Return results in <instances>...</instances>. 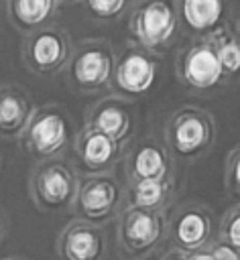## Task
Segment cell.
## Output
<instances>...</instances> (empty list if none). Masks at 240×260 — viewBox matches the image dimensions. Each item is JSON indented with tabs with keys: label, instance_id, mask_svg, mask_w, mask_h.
<instances>
[{
	"label": "cell",
	"instance_id": "obj_1",
	"mask_svg": "<svg viewBox=\"0 0 240 260\" xmlns=\"http://www.w3.org/2000/svg\"><path fill=\"white\" fill-rule=\"evenodd\" d=\"M169 236V221L165 211H151L138 207H126L118 217L116 238L122 256L144 258L155 252Z\"/></svg>",
	"mask_w": 240,
	"mask_h": 260
},
{
	"label": "cell",
	"instance_id": "obj_2",
	"mask_svg": "<svg viewBox=\"0 0 240 260\" xmlns=\"http://www.w3.org/2000/svg\"><path fill=\"white\" fill-rule=\"evenodd\" d=\"M79 181L63 160L41 162L31 175V197L41 211H63L73 207Z\"/></svg>",
	"mask_w": 240,
	"mask_h": 260
},
{
	"label": "cell",
	"instance_id": "obj_3",
	"mask_svg": "<svg viewBox=\"0 0 240 260\" xmlns=\"http://www.w3.org/2000/svg\"><path fill=\"white\" fill-rule=\"evenodd\" d=\"M120 201H122V191L116 179L108 175H96L79 183L73 207L81 221L102 228L106 221H110L116 215Z\"/></svg>",
	"mask_w": 240,
	"mask_h": 260
},
{
	"label": "cell",
	"instance_id": "obj_4",
	"mask_svg": "<svg viewBox=\"0 0 240 260\" xmlns=\"http://www.w3.org/2000/svg\"><path fill=\"white\" fill-rule=\"evenodd\" d=\"M169 240L171 248L183 254H191L209 246L216 240L212 213L199 205H187L179 209L169 221Z\"/></svg>",
	"mask_w": 240,
	"mask_h": 260
},
{
	"label": "cell",
	"instance_id": "obj_5",
	"mask_svg": "<svg viewBox=\"0 0 240 260\" xmlns=\"http://www.w3.org/2000/svg\"><path fill=\"white\" fill-rule=\"evenodd\" d=\"M55 250L59 260H104V230L100 225L73 219L59 232Z\"/></svg>",
	"mask_w": 240,
	"mask_h": 260
},
{
	"label": "cell",
	"instance_id": "obj_6",
	"mask_svg": "<svg viewBox=\"0 0 240 260\" xmlns=\"http://www.w3.org/2000/svg\"><path fill=\"white\" fill-rule=\"evenodd\" d=\"M67 142V122L59 112H39L26 124V150L37 158H51Z\"/></svg>",
	"mask_w": 240,
	"mask_h": 260
},
{
	"label": "cell",
	"instance_id": "obj_7",
	"mask_svg": "<svg viewBox=\"0 0 240 260\" xmlns=\"http://www.w3.org/2000/svg\"><path fill=\"white\" fill-rule=\"evenodd\" d=\"M67 53H69L67 39L55 28L39 30L26 43V59L31 67L41 73L57 71L65 63Z\"/></svg>",
	"mask_w": 240,
	"mask_h": 260
},
{
	"label": "cell",
	"instance_id": "obj_8",
	"mask_svg": "<svg viewBox=\"0 0 240 260\" xmlns=\"http://www.w3.org/2000/svg\"><path fill=\"white\" fill-rule=\"evenodd\" d=\"M175 28V16L165 2H153L140 10L136 18V35L146 45H159L171 37Z\"/></svg>",
	"mask_w": 240,
	"mask_h": 260
},
{
	"label": "cell",
	"instance_id": "obj_9",
	"mask_svg": "<svg viewBox=\"0 0 240 260\" xmlns=\"http://www.w3.org/2000/svg\"><path fill=\"white\" fill-rule=\"evenodd\" d=\"M116 142L100 132H96L94 128L87 130L83 136H79L77 140V154L79 160L83 162V167L92 173H100L106 171L114 158H116Z\"/></svg>",
	"mask_w": 240,
	"mask_h": 260
},
{
	"label": "cell",
	"instance_id": "obj_10",
	"mask_svg": "<svg viewBox=\"0 0 240 260\" xmlns=\"http://www.w3.org/2000/svg\"><path fill=\"white\" fill-rule=\"evenodd\" d=\"M73 79L83 87L104 85L112 73V59L104 49H85L73 61Z\"/></svg>",
	"mask_w": 240,
	"mask_h": 260
},
{
	"label": "cell",
	"instance_id": "obj_11",
	"mask_svg": "<svg viewBox=\"0 0 240 260\" xmlns=\"http://www.w3.org/2000/svg\"><path fill=\"white\" fill-rule=\"evenodd\" d=\"M116 81L124 91L142 93L155 81V65L144 55L132 53L118 65Z\"/></svg>",
	"mask_w": 240,
	"mask_h": 260
},
{
	"label": "cell",
	"instance_id": "obj_12",
	"mask_svg": "<svg viewBox=\"0 0 240 260\" xmlns=\"http://www.w3.org/2000/svg\"><path fill=\"white\" fill-rule=\"evenodd\" d=\"M222 75V65L218 61V55L207 49L199 47L195 49L185 63V77L195 87H212Z\"/></svg>",
	"mask_w": 240,
	"mask_h": 260
},
{
	"label": "cell",
	"instance_id": "obj_13",
	"mask_svg": "<svg viewBox=\"0 0 240 260\" xmlns=\"http://www.w3.org/2000/svg\"><path fill=\"white\" fill-rule=\"evenodd\" d=\"M130 179L134 181H165L169 175V165L165 154L155 146H142L130 162Z\"/></svg>",
	"mask_w": 240,
	"mask_h": 260
},
{
	"label": "cell",
	"instance_id": "obj_14",
	"mask_svg": "<svg viewBox=\"0 0 240 260\" xmlns=\"http://www.w3.org/2000/svg\"><path fill=\"white\" fill-rule=\"evenodd\" d=\"M169 179L165 181H134L128 191V207L163 211L169 199Z\"/></svg>",
	"mask_w": 240,
	"mask_h": 260
},
{
	"label": "cell",
	"instance_id": "obj_15",
	"mask_svg": "<svg viewBox=\"0 0 240 260\" xmlns=\"http://www.w3.org/2000/svg\"><path fill=\"white\" fill-rule=\"evenodd\" d=\"M28 104L22 93L14 89L0 91V132L2 134H18L28 124Z\"/></svg>",
	"mask_w": 240,
	"mask_h": 260
},
{
	"label": "cell",
	"instance_id": "obj_16",
	"mask_svg": "<svg viewBox=\"0 0 240 260\" xmlns=\"http://www.w3.org/2000/svg\"><path fill=\"white\" fill-rule=\"evenodd\" d=\"M207 144V128L199 118H185L175 126L173 132V146L181 154H195Z\"/></svg>",
	"mask_w": 240,
	"mask_h": 260
},
{
	"label": "cell",
	"instance_id": "obj_17",
	"mask_svg": "<svg viewBox=\"0 0 240 260\" xmlns=\"http://www.w3.org/2000/svg\"><path fill=\"white\" fill-rule=\"evenodd\" d=\"M130 128V122H128V116L124 110L116 108V106H108V108H102L96 118H94V130L112 138L114 142L122 140L126 136Z\"/></svg>",
	"mask_w": 240,
	"mask_h": 260
},
{
	"label": "cell",
	"instance_id": "obj_18",
	"mask_svg": "<svg viewBox=\"0 0 240 260\" xmlns=\"http://www.w3.org/2000/svg\"><path fill=\"white\" fill-rule=\"evenodd\" d=\"M183 14L193 28H209L212 24L218 22L222 14V2L220 0H185Z\"/></svg>",
	"mask_w": 240,
	"mask_h": 260
},
{
	"label": "cell",
	"instance_id": "obj_19",
	"mask_svg": "<svg viewBox=\"0 0 240 260\" xmlns=\"http://www.w3.org/2000/svg\"><path fill=\"white\" fill-rule=\"evenodd\" d=\"M55 0H12V16L26 28L39 26L53 12Z\"/></svg>",
	"mask_w": 240,
	"mask_h": 260
},
{
	"label": "cell",
	"instance_id": "obj_20",
	"mask_svg": "<svg viewBox=\"0 0 240 260\" xmlns=\"http://www.w3.org/2000/svg\"><path fill=\"white\" fill-rule=\"evenodd\" d=\"M218 240L226 242L230 248H234L240 254V207H234L224 215L220 223Z\"/></svg>",
	"mask_w": 240,
	"mask_h": 260
},
{
	"label": "cell",
	"instance_id": "obj_21",
	"mask_svg": "<svg viewBox=\"0 0 240 260\" xmlns=\"http://www.w3.org/2000/svg\"><path fill=\"white\" fill-rule=\"evenodd\" d=\"M218 61H220L222 69H228V71L240 69V47L234 45V43L224 45V47L218 51Z\"/></svg>",
	"mask_w": 240,
	"mask_h": 260
},
{
	"label": "cell",
	"instance_id": "obj_22",
	"mask_svg": "<svg viewBox=\"0 0 240 260\" xmlns=\"http://www.w3.org/2000/svg\"><path fill=\"white\" fill-rule=\"evenodd\" d=\"M124 2L126 0H87L92 12L98 16H116L124 8Z\"/></svg>",
	"mask_w": 240,
	"mask_h": 260
},
{
	"label": "cell",
	"instance_id": "obj_23",
	"mask_svg": "<svg viewBox=\"0 0 240 260\" xmlns=\"http://www.w3.org/2000/svg\"><path fill=\"white\" fill-rule=\"evenodd\" d=\"M207 248H209L214 260H240V254H238L234 248H230L226 242L218 240V238H216Z\"/></svg>",
	"mask_w": 240,
	"mask_h": 260
},
{
	"label": "cell",
	"instance_id": "obj_24",
	"mask_svg": "<svg viewBox=\"0 0 240 260\" xmlns=\"http://www.w3.org/2000/svg\"><path fill=\"white\" fill-rule=\"evenodd\" d=\"M228 187L232 191L234 197L240 199V154L232 160L230 165V173H228Z\"/></svg>",
	"mask_w": 240,
	"mask_h": 260
},
{
	"label": "cell",
	"instance_id": "obj_25",
	"mask_svg": "<svg viewBox=\"0 0 240 260\" xmlns=\"http://www.w3.org/2000/svg\"><path fill=\"white\" fill-rule=\"evenodd\" d=\"M187 260H214V256H212L209 248L205 246V248H201V250H197V252L187 254Z\"/></svg>",
	"mask_w": 240,
	"mask_h": 260
},
{
	"label": "cell",
	"instance_id": "obj_26",
	"mask_svg": "<svg viewBox=\"0 0 240 260\" xmlns=\"http://www.w3.org/2000/svg\"><path fill=\"white\" fill-rule=\"evenodd\" d=\"M159 260H187V254H183V252H179V250H169V252H165Z\"/></svg>",
	"mask_w": 240,
	"mask_h": 260
},
{
	"label": "cell",
	"instance_id": "obj_27",
	"mask_svg": "<svg viewBox=\"0 0 240 260\" xmlns=\"http://www.w3.org/2000/svg\"><path fill=\"white\" fill-rule=\"evenodd\" d=\"M4 230H6V221H4V213L0 209V240L4 238Z\"/></svg>",
	"mask_w": 240,
	"mask_h": 260
},
{
	"label": "cell",
	"instance_id": "obj_28",
	"mask_svg": "<svg viewBox=\"0 0 240 260\" xmlns=\"http://www.w3.org/2000/svg\"><path fill=\"white\" fill-rule=\"evenodd\" d=\"M4 260H24V258H20V256H10V258H4Z\"/></svg>",
	"mask_w": 240,
	"mask_h": 260
}]
</instances>
